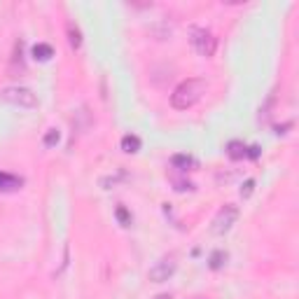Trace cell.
<instances>
[{
  "label": "cell",
  "instance_id": "cell-13",
  "mask_svg": "<svg viewBox=\"0 0 299 299\" xmlns=\"http://www.w3.org/2000/svg\"><path fill=\"white\" fill-rule=\"evenodd\" d=\"M117 217L122 220V224H124V227H127V224H131V217H129V213H127V208H124V206H119V208H117Z\"/></svg>",
  "mask_w": 299,
  "mask_h": 299
},
{
  "label": "cell",
  "instance_id": "cell-14",
  "mask_svg": "<svg viewBox=\"0 0 299 299\" xmlns=\"http://www.w3.org/2000/svg\"><path fill=\"white\" fill-rule=\"evenodd\" d=\"M210 267H213V269H220V267H222V253H215L213 257H210Z\"/></svg>",
  "mask_w": 299,
  "mask_h": 299
},
{
  "label": "cell",
  "instance_id": "cell-12",
  "mask_svg": "<svg viewBox=\"0 0 299 299\" xmlns=\"http://www.w3.org/2000/svg\"><path fill=\"white\" fill-rule=\"evenodd\" d=\"M56 143H58V131H56V129H49L47 136H45V145L51 147V145H56Z\"/></svg>",
  "mask_w": 299,
  "mask_h": 299
},
{
  "label": "cell",
  "instance_id": "cell-3",
  "mask_svg": "<svg viewBox=\"0 0 299 299\" xmlns=\"http://www.w3.org/2000/svg\"><path fill=\"white\" fill-rule=\"evenodd\" d=\"M190 40H192V45H194V49H197L201 56H213V54H215L217 38L210 31H206V28L194 26V28H192V38Z\"/></svg>",
  "mask_w": 299,
  "mask_h": 299
},
{
  "label": "cell",
  "instance_id": "cell-16",
  "mask_svg": "<svg viewBox=\"0 0 299 299\" xmlns=\"http://www.w3.org/2000/svg\"><path fill=\"white\" fill-rule=\"evenodd\" d=\"M154 299H171V294H166V292H164V294H157Z\"/></svg>",
  "mask_w": 299,
  "mask_h": 299
},
{
  "label": "cell",
  "instance_id": "cell-6",
  "mask_svg": "<svg viewBox=\"0 0 299 299\" xmlns=\"http://www.w3.org/2000/svg\"><path fill=\"white\" fill-rule=\"evenodd\" d=\"M21 185H24V180H21L19 175L0 171V192H17Z\"/></svg>",
  "mask_w": 299,
  "mask_h": 299
},
{
  "label": "cell",
  "instance_id": "cell-8",
  "mask_svg": "<svg viewBox=\"0 0 299 299\" xmlns=\"http://www.w3.org/2000/svg\"><path fill=\"white\" fill-rule=\"evenodd\" d=\"M122 150H124V152H129V154H136L140 150V138L138 136H124V138H122Z\"/></svg>",
  "mask_w": 299,
  "mask_h": 299
},
{
  "label": "cell",
  "instance_id": "cell-15",
  "mask_svg": "<svg viewBox=\"0 0 299 299\" xmlns=\"http://www.w3.org/2000/svg\"><path fill=\"white\" fill-rule=\"evenodd\" d=\"M253 187H255V180H248V183H246V190H241V197H250Z\"/></svg>",
  "mask_w": 299,
  "mask_h": 299
},
{
  "label": "cell",
  "instance_id": "cell-2",
  "mask_svg": "<svg viewBox=\"0 0 299 299\" xmlns=\"http://www.w3.org/2000/svg\"><path fill=\"white\" fill-rule=\"evenodd\" d=\"M0 101L19 105V108H35L38 105V96L33 94L28 87H5L0 91Z\"/></svg>",
  "mask_w": 299,
  "mask_h": 299
},
{
  "label": "cell",
  "instance_id": "cell-10",
  "mask_svg": "<svg viewBox=\"0 0 299 299\" xmlns=\"http://www.w3.org/2000/svg\"><path fill=\"white\" fill-rule=\"evenodd\" d=\"M171 164L175 166V168H180V171H187L190 166H194V159L187 157V154H175V157L171 159Z\"/></svg>",
  "mask_w": 299,
  "mask_h": 299
},
{
  "label": "cell",
  "instance_id": "cell-11",
  "mask_svg": "<svg viewBox=\"0 0 299 299\" xmlns=\"http://www.w3.org/2000/svg\"><path fill=\"white\" fill-rule=\"evenodd\" d=\"M243 154H246V147L241 143H229V157L231 159H241Z\"/></svg>",
  "mask_w": 299,
  "mask_h": 299
},
{
  "label": "cell",
  "instance_id": "cell-7",
  "mask_svg": "<svg viewBox=\"0 0 299 299\" xmlns=\"http://www.w3.org/2000/svg\"><path fill=\"white\" fill-rule=\"evenodd\" d=\"M66 28H68V42H70V47H73V49H80V47H82V33H80V28H77L73 21H68V26H66Z\"/></svg>",
  "mask_w": 299,
  "mask_h": 299
},
{
  "label": "cell",
  "instance_id": "cell-5",
  "mask_svg": "<svg viewBox=\"0 0 299 299\" xmlns=\"http://www.w3.org/2000/svg\"><path fill=\"white\" fill-rule=\"evenodd\" d=\"M175 269H178L175 255H168V257L159 260L152 269H150V280H154V283H164V280H168L173 274H175Z\"/></svg>",
  "mask_w": 299,
  "mask_h": 299
},
{
  "label": "cell",
  "instance_id": "cell-1",
  "mask_svg": "<svg viewBox=\"0 0 299 299\" xmlns=\"http://www.w3.org/2000/svg\"><path fill=\"white\" fill-rule=\"evenodd\" d=\"M206 94V80L201 77H192V80H185L180 82L171 94V105L175 110H187L192 105H197L201 101V96Z\"/></svg>",
  "mask_w": 299,
  "mask_h": 299
},
{
  "label": "cell",
  "instance_id": "cell-9",
  "mask_svg": "<svg viewBox=\"0 0 299 299\" xmlns=\"http://www.w3.org/2000/svg\"><path fill=\"white\" fill-rule=\"evenodd\" d=\"M51 54H54V49H51V45H47V42H40V45L33 47V56L40 58V61H47V58H51Z\"/></svg>",
  "mask_w": 299,
  "mask_h": 299
},
{
  "label": "cell",
  "instance_id": "cell-4",
  "mask_svg": "<svg viewBox=\"0 0 299 299\" xmlns=\"http://www.w3.org/2000/svg\"><path fill=\"white\" fill-rule=\"evenodd\" d=\"M236 217H238V208L234 204H227L222 208L217 210L215 220H213V234H224V231L231 229V224L236 222Z\"/></svg>",
  "mask_w": 299,
  "mask_h": 299
}]
</instances>
